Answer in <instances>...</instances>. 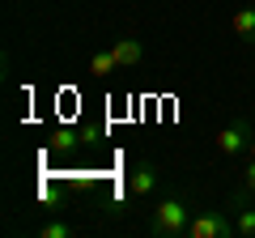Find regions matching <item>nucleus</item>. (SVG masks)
<instances>
[{
	"label": "nucleus",
	"instance_id": "1",
	"mask_svg": "<svg viewBox=\"0 0 255 238\" xmlns=\"http://www.w3.org/2000/svg\"><path fill=\"white\" fill-rule=\"evenodd\" d=\"M191 200L183 192H170L153 204L149 213V234L153 238H187V226H191Z\"/></svg>",
	"mask_w": 255,
	"mask_h": 238
},
{
	"label": "nucleus",
	"instance_id": "2",
	"mask_svg": "<svg viewBox=\"0 0 255 238\" xmlns=\"http://www.w3.org/2000/svg\"><path fill=\"white\" fill-rule=\"evenodd\" d=\"M255 136V123L247 115H234L226 123V128H217V136H213V149H217V157H226V162H238V157H247V145H251Z\"/></svg>",
	"mask_w": 255,
	"mask_h": 238
},
{
	"label": "nucleus",
	"instance_id": "3",
	"mask_svg": "<svg viewBox=\"0 0 255 238\" xmlns=\"http://www.w3.org/2000/svg\"><path fill=\"white\" fill-rule=\"evenodd\" d=\"M187 238H238L234 213L230 209H200V213H191Z\"/></svg>",
	"mask_w": 255,
	"mask_h": 238
},
{
	"label": "nucleus",
	"instance_id": "4",
	"mask_svg": "<svg viewBox=\"0 0 255 238\" xmlns=\"http://www.w3.org/2000/svg\"><path fill=\"white\" fill-rule=\"evenodd\" d=\"M157 187H162V170L140 157V162L132 166V174H128V192H132V200H153Z\"/></svg>",
	"mask_w": 255,
	"mask_h": 238
},
{
	"label": "nucleus",
	"instance_id": "5",
	"mask_svg": "<svg viewBox=\"0 0 255 238\" xmlns=\"http://www.w3.org/2000/svg\"><path fill=\"white\" fill-rule=\"evenodd\" d=\"M230 213H234L238 238H255V196H247L243 187H238V192L230 196Z\"/></svg>",
	"mask_w": 255,
	"mask_h": 238
},
{
	"label": "nucleus",
	"instance_id": "6",
	"mask_svg": "<svg viewBox=\"0 0 255 238\" xmlns=\"http://www.w3.org/2000/svg\"><path fill=\"white\" fill-rule=\"evenodd\" d=\"M111 55H115L119 73H132V68H140V60H145V43H140V38H132V34H124V38H115V43H111Z\"/></svg>",
	"mask_w": 255,
	"mask_h": 238
},
{
	"label": "nucleus",
	"instance_id": "7",
	"mask_svg": "<svg viewBox=\"0 0 255 238\" xmlns=\"http://www.w3.org/2000/svg\"><path fill=\"white\" fill-rule=\"evenodd\" d=\"M230 30H234L243 43H255V4H243V9L230 13Z\"/></svg>",
	"mask_w": 255,
	"mask_h": 238
},
{
	"label": "nucleus",
	"instance_id": "8",
	"mask_svg": "<svg viewBox=\"0 0 255 238\" xmlns=\"http://www.w3.org/2000/svg\"><path fill=\"white\" fill-rule=\"evenodd\" d=\"M90 73H94V77H111V73H119V64H115V55H111V47H94V51H90Z\"/></svg>",
	"mask_w": 255,
	"mask_h": 238
},
{
	"label": "nucleus",
	"instance_id": "9",
	"mask_svg": "<svg viewBox=\"0 0 255 238\" xmlns=\"http://www.w3.org/2000/svg\"><path fill=\"white\" fill-rule=\"evenodd\" d=\"M51 145H55V153H73V149H77V132L73 128H60L51 136Z\"/></svg>",
	"mask_w": 255,
	"mask_h": 238
},
{
	"label": "nucleus",
	"instance_id": "10",
	"mask_svg": "<svg viewBox=\"0 0 255 238\" xmlns=\"http://www.w3.org/2000/svg\"><path fill=\"white\" fill-rule=\"evenodd\" d=\"M238 187H243L247 196H255V157H247V166H243V174H238Z\"/></svg>",
	"mask_w": 255,
	"mask_h": 238
},
{
	"label": "nucleus",
	"instance_id": "11",
	"mask_svg": "<svg viewBox=\"0 0 255 238\" xmlns=\"http://www.w3.org/2000/svg\"><path fill=\"white\" fill-rule=\"evenodd\" d=\"M38 234H43V238H68V234H73V226H68V221H47Z\"/></svg>",
	"mask_w": 255,
	"mask_h": 238
},
{
	"label": "nucleus",
	"instance_id": "12",
	"mask_svg": "<svg viewBox=\"0 0 255 238\" xmlns=\"http://www.w3.org/2000/svg\"><path fill=\"white\" fill-rule=\"evenodd\" d=\"M247 157H255V136H251V145H247Z\"/></svg>",
	"mask_w": 255,
	"mask_h": 238
}]
</instances>
